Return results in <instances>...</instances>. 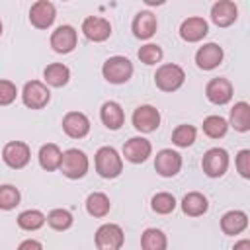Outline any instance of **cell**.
Masks as SVG:
<instances>
[{
    "label": "cell",
    "instance_id": "cell-19",
    "mask_svg": "<svg viewBox=\"0 0 250 250\" xmlns=\"http://www.w3.org/2000/svg\"><path fill=\"white\" fill-rule=\"evenodd\" d=\"M221 61H223V49L217 43H205L195 53V62L203 70H213L215 66L221 64Z\"/></svg>",
    "mask_w": 250,
    "mask_h": 250
},
{
    "label": "cell",
    "instance_id": "cell-38",
    "mask_svg": "<svg viewBox=\"0 0 250 250\" xmlns=\"http://www.w3.org/2000/svg\"><path fill=\"white\" fill-rule=\"evenodd\" d=\"M18 250H43V246H41V242H39V240L27 238V240H23V242L18 246Z\"/></svg>",
    "mask_w": 250,
    "mask_h": 250
},
{
    "label": "cell",
    "instance_id": "cell-17",
    "mask_svg": "<svg viewBox=\"0 0 250 250\" xmlns=\"http://www.w3.org/2000/svg\"><path fill=\"white\" fill-rule=\"evenodd\" d=\"M236 16H238V8L230 0H219L211 8V20L219 27H229L230 23L236 21Z\"/></svg>",
    "mask_w": 250,
    "mask_h": 250
},
{
    "label": "cell",
    "instance_id": "cell-12",
    "mask_svg": "<svg viewBox=\"0 0 250 250\" xmlns=\"http://www.w3.org/2000/svg\"><path fill=\"white\" fill-rule=\"evenodd\" d=\"M154 168H156V172H158L160 176L172 178V176H176V174L180 172V168H182V156H180L176 150H172V148H162V150L156 154V158H154Z\"/></svg>",
    "mask_w": 250,
    "mask_h": 250
},
{
    "label": "cell",
    "instance_id": "cell-36",
    "mask_svg": "<svg viewBox=\"0 0 250 250\" xmlns=\"http://www.w3.org/2000/svg\"><path fill=\"white\" fill-rule=\"evenodd\" d=\"M18 96V88L10 80H0V105H10Z\"/></svg>",
    "mask_w": 250,
    "mask_h": 250
},
{
    "label": "cell",
    "instance_id": "cell-26",
    "mask_svg": "<svg viewBox=\"0 0 250 250\" xmlns=\"http://www.w3.org/2000/svg\"><path fill=\"white\" fill-rule=\"evenodd\" d=\"M230 125L240 133H246L250 129V105L246 102H238V104L232 105V109H230Z\"/></svg>",
    "mask_w": 250,
    "mask_h": 250
},
{
    "label": "cell",
    "instance_id": "cell-11",
    "mask_svg": "<svg viewBox=\"0 0 250 250\" xmlns=\"http://www.w3.org/2000/svg\"><path fill=\"white\" fill-rule=\"evenodd\" d=\"M152 152V145L148 139L145 137H131L125 145H123V156L133 162V164H141L145 162Z\"/></svg>",
    "mask_w": 250,
    "mask_h": 250
},
{
    "label": "cell",
    "instance_id": "cell-7",
    "mask_svg": "<svg viewBox=\"0 0 250 250\" xmlns=\"http://www.w3.org/2000/svg\"><path fill=\"white\" fill-rule=\"evenodd\" d=\"M21 100L23 104L29 107V109H41L49 104L51 100V92L49 88L39 82V80H31L23 86V92H21Z\"/></svg>",
    "mask_w": 250,
    "mask_h": 250
},
{
    "label": "cell",
    "instance_id": "cell-6",
    "mask_svg": "<svg viewBox=\"0 0 250 250\" xmlns=\"http://www.w3.org/2000/svg\"><path fill=\"white\" fill-rule=\"evenodd\" d=\"M123 230L119 225L105 223L96 230V246L98 250H119L123 246Z\"/></svg>",
    "mask_w": 250,
    "mask_h": 250
},
{
    "label": "cell",
    "instance_id": "cell-29",
    "mask_svg": "<svg viewBox=\"0 0 250 250\" xmlns=\"http://www.w3.org/2000/svg\"><path fill=\"white\" fill-rule=\"evenodd\" d=\"M45 221H47V217L37 209H27L18 215V227L23 230H37L45 225Z\"/></svg>",
    "mask_w": 250,
    "mask_h": 250
},
{
    "label": "cell",
    "instance_id": "cell-2",
    "mask_svg": "<svg viewBox=\"0 0 250 250\" xmlns=\"http://www.w3.org/2000/svg\"><path fill=\"white\" fill-rule=\"evenodd\" d=\"M184 80H186L184 68L174 62H166V64L158 66V70L154 74V84L162 92H176L178 88H182Z\"/></svg>",
    "mask_w": 250,
    "mask_h": 250
},
{
    "label": "cell",
    "instance_id": "cell-3",
    "mask_svg": "<svg viewBox=\"0 0 250 250\" xmlns=\"http://www.w3.org/2000/svg\"><path fill=\"white\" fill-rule=\"evenodd\" d=\"M88 156L78 150V148H68L66 152H62V160H61V166L59 170L70 178V180H78V178H84L86 172H88Z\"/></svg>",
    "mask_w": 250,
    "mask_h": 250
},
{
    "label": "cell",
    "instance_id": "cell-25",
    "mask_svg": "<svg viewBox=\"0 0 250 250\" xmlns=\"http://www.w3.org/2000/svg\"><path fill=\"white\" fill-rule=\"evenodd\" d=\"M43 78H45V82H47L49 86L61 88V86H64V84L68 82L70 70H68V66L62 64V62H53V64H49V66L43 70Z\"/></svg>",
    "mask_w": 250,
    "mask_h": 250
},
{
    "label": "cell",
    "instance_id": "cell-31",
    "mask_svg": "<svg viewBox=\"0 0 250 250\" xmlns=\"http://www.w3.org/2000/svg\"><path fill=\"white\" fill-rule=\"evenodd\" d=\"M195 135H197L195 127L184 123V125H178V127L174 129V133H172V143H174L176 146L186 148V146H191V145H193Z\"/></svg>",
    "mask_w": 250,
    "mask_h": 250
},
{
    "label": "cell",
    "instance_id": "cell-37",
    "mask_svg": "<svg viewBox=\"0 0 250 250\" xmlns=\"http://www.w3.org/2000/svg\"><path fill=\"white\" fill-rule=\"evenodd\" d=\"M236 170L240 172L242 178H250V150L242 148L236 154Z\"/></svg>",
    "mask_w": 250,
    "mask_h": 250
},
{
    "label": "cell",
    "instance_id": "cell-20",
    "mask_svg": "<svg viewBox=\"0 0 250 250\" xmlns=\"http://www.w3.org/2000/svg\"><path fill=\"white\" fill-rule=\"evenodd\" d=\"M156 31V16L152 12H139L133 20V33L139 39H148Z\"/></svg>",
    "mask_w": 250,
    "mask_h": 250
},
{
    "label": "cell",
    "instance_id": "cell-33",
    "mask_svg": "<svg viewBox=\"0 0 250 250\" xmlns=\"http://www.w3.org/2000/svg\"><path fill=\"white\" fill-rule=\"evenodd\" d=\"M150 207H152V211L158 213V215H168V213H172V211L176 209V199H174L172 193L160 191V193H156V195L150 199Z\"/></svg>",
    "mask_w": 250,
    "mask_h": 250
},
{
    "label": "cell",
    "instance_id": "cell-13",
    "mask_svg": "<svg viewBox=\"0 0 250 250\" xmlns=\"http://www.w3.org/2000/svg\"><path fill=\"white\" fill-rule=\"evenodd\" d=\"M82 33L90 39V41H105L109 35H111V23L105 20V18H100V16H88L84 21H82Z\"/></svg>",
    "mask_w": 250,
    "mask_h": 250
},
{
    "label": "cell",
    "instance_id": "cell-18",
    "mask_svg": "<svg viewBox=\"0 0 250 250\" xmlns=\"http://www.w3.org/2000/svg\"><path fill=\"white\" fill-rule=\"evenodd\" d=\"M207 31H209L207 21H205L203 18H197V16L184 20L182 25H180V37H182L184 41H188V43L201 41V39L207 35Z\"/></svg>",
    "mask_w": 250,
    "mask_h": 250
},
{
    "label": "cell",
    "instance_id": "cell-15",
    "mask_svg": "<svg viewBox=\"0 0 250 250\" xmlns=\"http://www.w3.org/2000/svg\"><path fill=\"white\" fill-rule=\"evenodd\" d=\"M205 96L215 105H225L232 98V84L227 78H213L205 86Z\"/></svg>",
    "mask_w": 250,
    "mask_h": 250
},
{
    "label": "cell",
    "instance_id": "cell-5",
    "mask_svg": "<svg viewBox=\"0 0 250 250\" xmlns=\"http://www.w3.org/2000/svg\"><path fill=\"white\" fill-rule=\"evenodd\" d=\"M201 168L209 178H221L229 168V152L225 148H219V146L209 148L203 154Z\"/></svg>",
    "mask_w": 250,
    "mask_h": 250
},
{
    "label": "cell",
    "instance_id": "cell-4",
    "mask_svg": "<svg viewBox=\"0 0 250 250\" xmlns=\"http://www.w3.org/2000/svg\"><path fill=\"white\" fill-rule=\"evenodd\" d=\"M102 74L111 84H123L133 76V62L127 57H109L102 66Z\"/></svg>",
    "mask_w": 250,
    "mask_h": 250
},
{
    "label": "cell",
    "instance_id": "cell-14",
    "mask_svg": "<svg viewBox=\"0 0 250 250\" xmlns=\"http://www.w3.org/2000/svg\"><path fill=\"white\" fill-rule=\"evenodd\" d=\"M78 35L76 29L72 25H59L53 33H51V47L55 53H70L76 47Z\"/></svg>",
    "mask_w": 250,
    "mask_h": 250
},
{
    "label": "cell",
    "instance_id": "cell-10",
    "mask_svg": "<svg viewBox=\"0 0 250 250\" xmlns=\"http://www.w3.org/2000/svg\"><path fill=\"white\" fill-rule=\"evenodd\" d=\"M133 127L141 133H152L160 125V113L152 105H139L133 111Z\"/></svg>",
    "mask_w": 250,
    "mask_h": 250
},
{
    "label": "cell",
    "instance_id": "cell-24",
    "mask_svg": "<svg viewBox=\"0 0 250 250\" xmlns=\"http://www.w3.org/2000/svg\"><path fill=\"white\" fill-rule=\"evenodd\" d=\"M61 160H62V152L57 145L47 143L39 148V164H41L43 170H47V172L57 170L61 166Z\"/></svg>",
    "mask_w": 250,
    "mask_h": 250
},
{
    "label": "cell",
    "instance_id": "cell-21",
    "mask_svg": "<svg viewBox=\"0 0 250 250\" xmlns=\"http://www.w3.org/2000/svg\"><path fill=\"white\" fill-rule=\"evenodd\" d=\"M248 227V215L244 211H229L221 219V230L225 234H240Z\"/></svg>",
    "mask_w": 250,
    "mask_h": 250
},
{
    "label": "cell",
    "instance_id": "cell-8",
    "mask_svg": "<svg viewBox=\"0 0 250 250\" xmlns=\"http://www.w3.org/2000/svg\"><path fill=\"white\" fill-rule=\"evenodd\" d=\"M29 158H31V150L21 141H12V143L4 145V148H2V160L14 170H20V168L27 166Z\"/></svg>",
    "mask_w": 250,
    "mask_h": 250
},
{
    "label": "cell",
    "instance_id": "cell-9",
    "mask_svg": "<svg viewBox=\"0 0 250 250\" xmlns=\"http://www.w3.org/2000/svg\"><path fill=\"white\" fill-rule=\"evenodd\" d=\"M55 18H57V10H55L53 2H49V0H39V2L31 4V8H29V21L37 29L51 27Z\"/></svg>",
    "mask_w": 250,
    "mask_h": 250
},
{
    "label": "cell",
    "instance_id": "cell-30",
    "mask_svg": "<svg viewBox=\"0 0 250 250\" xmlns=\"http://www.w3.org/2000/svg\"><path fill=\"white\" fill-rule=\"evenodd\" d=\"M227 129H229V123L221 115H209V117L203 119V133L211 139L223 137L227 133Z\"/></svg>",
    "mask_w": 250,
    "mask_h": 250
},
{
    "label": "cell",
    "instance_id": "cell-16",
    "mask_svg": "<svg viewBox=\"0 0 250 250\" xmlns=\"http://www.w3.org/2000/svg\"><path fill=\"white\" fill-rule=\"evenodd\" d=\"M62 129L70 139H82L90 131V119L80 111H68L62 117Z\"/></svg>",
    "mask_w": 250,
    "mask_h": 250
},
{
    "label": "cell",
    "instance_id": "cell-40",
    "mask_svg": "<svg viewBox=\"0 0 250 250\" xmlns=\"http://www.w3.org/2000/svg\"><path fill=\"white\" fill-rule=\"evenodd\" d=\"M0 35H2V21H0Z\"/></svg>",
    "mask_w": 250,
    "mask_h": 250
},
{
    "label": "cell",
    "instance_id": "cell-1",
    "mask_svg": "<svg viewBox=\"0 0 250 250\" xmlns=\"http://www.w3.org/2000/svg\"><path fill=\"white\" fill-rule=\"evenodd\" d=\"M123 170V160L113 146H102L96 152V172L102 178H117Z\"/></svg>",
    "mask_w": 250,
    "mask_h": 250
},
{
    "label": "cell",
    "instance_id": "cell-22",
    "mask_svg": "<svg viewBox=\"0 0 250 250\" xmlns=\"http://www.w3.org/2000/svg\"><path fill=\"white\" fill-rule=\"evenodd\" d=\"M100 117H102V123L107 127V129H119L125 121V113H123V107L117 104V102H105L100 109Z\"/></svg>",
    "mask_w": 250,
    "mask_h": 250
},
{
    "label": "cell",
    "instance_id": "cell-27",
    "mask_svg": "<svg viewBox=\"0 0 250 250\" xmlns=\"http://www.w3.org/2000/svg\"><path fill=\"white\" fill-rule=\"evenodd\" d=\"M111 209V203H109V197L102 191H94L88 195L86 199V211L92 215V217H105Z\"/></svg>",
    "mask_w": 250,
    "mask_h": 250
},
{
    "label": "cell",
    "instance_id": "cell-28",
    "mask_svg": "<svg viewBox=\"0 0 250 250\" xmlns=\"http://www.w3.org/2000/svg\"><path fill=\"white\" fill-rule=\"evenodd\" d=\"M141 248L143 250H166L168 238L160 229H146L141 236Z\"/></svg>",
    "mask_w": 250,
    "mask_h": 250
},
{
    "label": "cell",
    "instance_id": "cell-32",
    "mask_svg": "<svg viewBox=\"0 0 250 250\" xmlns=\"http://www.w3.org/2000/svg\"><path fill=\"white\" fill-rule=\"evenodd\" d=\"M72 213L66 211V209H53L49 215H47V223L51 229L55 230H66L72 227Z\"/></svg>",
    "mask_w": 250,
    "mask_h": 250
},
{
    "label": "cell",
    "instance_id": "cell-34",
    "mask_svg": "<svg viewBox=\"0 0 250 250\" xmlns=\"http://www.w3.org/2000/svg\"><path fill=\"white\" fill-rule=\"evenodd\" d=\"M18 203H20V189L14 188V186H10V184L0 186V209L10 211Z\"/></svg>",
    "mask_w": 250,
    "mask_h": 250
},
{
    "label": "cell",
    "instance_id": "cell-35",
    "mask_svg": "<svg viewBox=\"0 0 250 250\" xmlns=\"http://www.w3.org/2000/svg\"><path fill=\"white\" fill-rule=\"evenodd\" d=\"M137 57H139L141 62H145V64H156V62H160V59H162V49H160V45L146 43V45H143V47L139 49Z\"/></svg>",
    "mask_w": 250,
    "mask_h": 250
},
{
    "label": "cell",
    "instance_id": "cell-23",
    "mask_svg": "<svg viewBox=\"0 0 250 250\" xmlns=\"http://www.w3.org/2000/svg\"><path fill=\"white\" fill-rule=\"evenodd\" d=\"M209 203H207V197L199 191H189L188 195H184L182 199V211L189 217H199L207 211Z\"/></svg>",
    "mask_w": 250,
    "mask_h": 250
},
{
    "label": "cell",
    "instance_id": "cell-39",
    "mask_svg": "<svg viewBox=\"0 0 250 250\" xmlns=\"http://www.w3.org/2000/svg\"><path fill=\"white\" fill-rule=\"evenodd\" d=\"M232 250H250V240H248V238L238 240V242L234 244V248H232Z\"/></svg>",
    "mask_w": 250,
    "mask_h": 250
}]
</instances>
